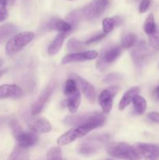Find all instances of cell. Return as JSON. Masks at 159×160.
I'll use <instances>...</instances> for the list:
<instances>
[{"instance_id": "1", "label": "cell", "mask_w": 159, "mask_h": 160, "mask_svg": "<svg viewBox=\"0 0 159 160\" xmlns=\"http://www.w3.org/2000/svg\"><path fill=\"white\" fill-rule=\"evenodd\" d=\"M109 142L107 134H94L80 142L77 148L78 153L83 156H90L99 151Z\"/></svg>"}, {"instance_id": "2", "label": "cell", "mask_w": 159, "mask_h": 160, "mask_svg": "<svg viewBox=\"0 0 159 160\" xmlns=\"http://www.w3.org/2000/svg\"><path fill=\"white\" fill-rule=\"evenodd\" d=\"M106 150L113 157L122 160H141L133 148L124 142H112L108 144Z\"/></svg>"}, {"instance_id": "3", "label": "cell", "mask_w": 159, "mask_h": 160, "mask_svg": "<svg viewBox=\"0 0 159 160\" xmlns=\"http://www.w3.org/2000/svg\"><path fill=\"white\" fill-rule=\"evenodd\" d=\"M104 117L100 112H88L80 115L68 116L64 119L65 124L72 127L83 126L87 124H97L101 127L104 123Z\"/></svg>"}, {"instance_id": "4", "label": "cell", "mask_w": 159, "mask_h": 160, "mask_svg": "<svg viewBox=\"0 0 159 160\" xmlns=\"http://www.w3.org/2000/svg\"><path fill=\"white\" fill-rule=\"evenodd\" d=\"M34 33L21 32L12 36L6 45V52L8 55L12 56L21 51L26 45L30 43L34 39Z\"/></svg>"}, {"instance_id": "5", "label": "cell", "mask_w": 159, "mask_h": 160, "mask_svg": "<svg viewBox=\"0 0 159 160\" xmlns=\"http://www.w3.org/2000/svg\"><path fill=\"white\" fill-rule=\"evenodd\" d=\"M99 128L97 124H87L83 125V126L74 127L73 128L70 129L67 132L64 133L62 135L58 138L57 143L59 145H66L71 142H74L77 138L87 135L90 131Z\"/></svg>"}, {"instance_id": "6", "label": "cell", "mask_w": 159, "mask_h": 160, "mask_svg": "<svg viewBox=\"0 0 159 160\" xmlns=\"http://www.w3.org/2000/svg\"><path fill=\"white\" fill-rule=\"evenodd\" d=\"M108 3L109 0H93L80 9L83 20H91L99 17L105 10Z\"/></svg>"}, {"instance_id": "7", "label": "cell", "mask_w": 159, "mask_h": 160, "mask_svg": "<svg viewBox=\"0 0 159 160\" xmlns=\"http://www.w3.org/2000/svg\"><path fill=\"white\" fill-rule=\"evenodd\" d=\"M122 49L119 46L106 47L101 52L99 59L97 62V67L101 71H104L110 63L115 62L121 54Z\"/></svg>"}, {"instance_id": "8", "label": "cell", "mask_w": 159, "mask_h": 160, "mask_svg": "<svg viewBox=\"0 0 159 160\" xmlns=\"http://www.w3.org/2000/svg\"><path fill=\"white\" fill-rule=\"evenodd\" d=\"M151 51L144 42H140L131 52L132 60L137 68H141L151 56Z\"/></svg>"}, {"instance_id": "9", "label": "cell", "mask_w": 159, "mask_h": 160, "mask_svg": "<svg viewBox=\"0 0 159 160\" xmlns=\"http://www.w3.org/2000/svg\"><path fill=\"white\" fill-rule=\"evenodd\" d=\"M137 152L144 160H159V147L152 144L137 143L133 146Z\"/></svg>"}, {"instance_id": "10", "label": "cell", "mask_w": 159, "mask_h": 160, "mask_svg": "<svg viewBox=\"0 0 159 160\" xmlns=\"http://www.w3.org/2000/svg\"><path fill=\"white\" fill-rule=\"evenodd\" d=\"M117 92H118L117 87L113 86V87L104 89L100 94L98 102H99V104L102 109L103 112H105V113H108L112 109V104H113V98Z\"/></svg>"}, {"instance_id": "11", "label": "cell", "mask_w": 159, "mask_h": 160, "mask_svg": "<svg viewBox=\"0 0 159 160\" xmlns=\"http://www.w3.org/2000/svg\"><path fill=\"white\" fill-rule=\"evenodd\" d=\"M53 91H54V84H50L49 85L47 86L44 89L37 101L34 103V105L31 107V113H32V115L36 116L41 112L42 109H44L45 106L49 100L51 95H52Z\"/></svg>"}, {"instance_id": "12", "label": "cell", "mask_w": 159, "mask_h": 160, "mask_svg": "<svg viewBox=\"0 0 159 160\" xmlns=\"http://www.w3.org/2000/svg\"><path fill=\"white\" fill-rule=\"evenodd\" d=\"M98 56V53L96 51H87L80 52H74L66 55L62 59V64L73 63V62H84L86 60H93Z\"/></svg>"}, {"instance_id": "13", "label": "cell", "mask_w": 159, "mask_h": 160, "mask_svg": "<svg viewBox=\"0 0 159 160\" xmlns=\"http://www.w3.org/2000/svg\"><path fill=\"white\" fill-rule=\"evenodd\" d=\"M14 137L18 143L17 145L26 149L35 145L38 141V136L33 131H23L21 130Z\"/></svg>"}, {"instance_id": "14", "label": "cell", "mask_w": 159, "mask_h": 160, "mask_svg": "<svg viewBox=\"0 0 159 160\" xmlns=\"http://www.w3.org/2000/svg\"><path fill=\"white\" fill-rule=\"evenodd\" d=\"M70 77L72 78V79H73L76 81L77 86H79L83 93L84 94V95L90 101H94L95 98H96V92H95V89L93 87V85L90 84L89 82H87L86 80L83 79L81 77L78 76V75L75 74V73L71 74Z\"/></svg>"}, {"instance_id": "15", "label": "cell", "mask_w": 159, "mask_h": 160, "mask_svg": "<svg viewBox=\"0 0 159 160\" xmlns=\"http://www.w3.org/2000/svg\"><path fill=\"white\" fill-rule=\"evenodd\" d=\"M27 126L33 132L48 133L51 131V126L49 122L44 118H29Z\"/></svg>"}, {"instance_id": "16", "label": "cell", "mask_w": 159, "mask_h": 160, "mask_svg": "<svg viewBox=\"0 0 159 160\" xmlns=\"http://www.w3.org/2000/svg\"><path fill=\"white\" fill-rule=\"evenodd\" d=\"M23 95V90L16 84H3L0 86V100L8 98H17Z\"/></svg>"}, {"instance_id": "17", "label": "cell", "mask_w": 159, "mask_h": 160, "mask_svg": "<svg viewBox=\"0 0 159 160\" xmlns=\"http://www.w3.org/2000/svg\"><path fill=\"white\" fill-rule=\"evenodd\" d=\"M45 29L48 31L56 30L60 33H67L73 29L71 25L65 20L57 18H51L45 24Z\"/></svg>"}, {"instance_id": "18", "label": "cell", "mask_w": 159, "mask_h": 160, "mask_svg": "<svg viewBox=\"0 0 159 160\" xmlns=\"http://www.w3.org/2000/svg\"><path fill=\"white\" fill-rule=\"evenodd\" d=\"M140 92V88L138 87H133L131 88L129 90H128L124 95L123 96L122 99L120 100L119 105H118V109L119 110H123L126 109L128 106L132 102L134 97L137 95Z\"/></svg>"}, {"instance_id": "19", "label": "cell", "mask_w": 159, "mask_h": 160, "mask_svg": "<svg viewBox=\"0 0 159 160\" xmlns=\"http://www.w3.org/2000/svg\"><path fill=\"white\" fill-rule=\"evenodd\" d=\"M65 37H66V33H59L56 36L55 38L53 40V42L48 46V52L50 56H54L60 51Z\"/></svg>"}, {"instance_id": "20", "label": "cell", "mask_w": 159, "mask_h": 160, "mask_svg": "<svg viewBox=\"0 0 159 160\" xmlns=\"http://www.w3.org/2000/svg\"><path fill=\"white\" fill-rule=\"evenodd\" d=\"M17 27L11 23H6V24L0 26V44L13 35L17 32Z\"/></svg>"}, {"instance_id": "21", "label": "cell", "mask_w": 159, "mask_h": 160, "mask_svg": "<svg viewBox=\"0 0 159 160\" xmlns=\"http://www.w3.org/2000/svg\"><path fill=\"white\" fill-rule=\"evenodd\" d=\"M134 112L137 115H143L147 109V102L144 98L137 95L132 99Z\"/></svg>"}, {"instance_id": "22", "label": "cell", "mask_w": 159, "mask_h": 160, "mask_svg": "<svg viewBox=\"0 0 159 160\" xmlns=\"http://www.w3.org/2000/svg\"><path fill=\"white\" fill-rule=\"evenodd\" d=\"M8 160H29L27 149L17 145L9 155Z\"/></svg>"}, {"instance_id": "23", "label": "cell", "mask_w": 159, "mask_h": 160, "mask_svg": "<svg viewBox=\"0 0 159 160\" xmlns=\"http://www.w3.org/2000/svg\"><path fill=\"white\" fill-rule=\"evenodd\" d=\"M80 104V93L78 91L76 93L69 95L68 99L66 100V106L68 109L71 112H76Z\"/></svg>"}, {"instance_id": "24", "label": "cell", "mask_w": 159, "mask_h": 160, "mask_svg": "<svg viewBox=\"0 0 159 160\" xmlns=\"http://www.w3.org/2000/svg\"><path fill=\"white\" fill-rule=\"evenodd\" d=\"M143 30H144L145 33L148 35H151L157 31L155 20H154V17L153 14H150L147 18V20H145L144 25H143Z\"/></svg>"}, {"instance_id": "25", "label": "cell", "mask_w": 159, "mask_h": 160, "mask_svg": "<svg viewBox=\"0 0 159 160\" xmlns=\"http://www.w3.org/2000/svg\"><path fill=\"white\" fill-rule=\"evenodd\" d=\"M66 20H68V23L71 25L72 28L77 26L80 21L83 20L80 9H76V10H74L69 13L66 17Z\"/></svg>"}, {"instance_id": "26", "label": "cell", "mask_w": 159, "mask_h": 160, "mask_svg": "<svg viewBox=\"0 0 159 160\" xmlns=\"http://www.w3.org/2000/svg\"><path fill=\"white\" fill-rule=\"evenodd\" d=\"M118 18H110V17H107L103 20L102 28L104 34H108L114 29L115 25L118 23Z\"/></svg>"}, {"instance_id": "27", "label": "cell", "mask_w": 159, "mask_h": 160, "mask_svg": "<svg viewBox=\"0 0 159 160\" xmlns=\"http://www.w3.org/2000/svg\"><path fill=\"white\" fill-rule=\"evenodd\" d=\"M85 46V44L80 42L76 38H70L67 42V49L73 53L83 49Z\"/></svg>"}, {"instance_id": "28", "label": "cell", "mask_w": 159, "mask_h": 160, "mask_svg": "<svg viewBox=\"0 0 159 160\" xmlns=\"http://www.w3.org/2000/svg\"><path fill=\"white\" fill-rule=\"evenodd\" d=\"M78 92V86L76 81L73 79L67 80L64 88V93L65 95L69 96Z\"/></svg>"}, {"instance_id": "29", "label": "cell", "mask_w": 159, "mask_h": 160, "mask_svg": "<svg viewBox=\"0 0 159 160\" xmlns=\"http://www.w3.org/2000/svg\"><path fill=\"white\" fill-rule=\"evenodd\" d=\"M137 42V37L134 34L129 33L126 34L122 39V46L124 48H129L133 46Z\"/></svg>"}, {"instance_id": "30", "label": "cell", "mask_w": 159, "mask_h": 160, "mask_svg": "<svg viewBox=\"0 0 159 160\" xmlns=\"http://www.w3.org/2000/svg\"><path fill=\"white\" fill-rule=\"evenodd\" d=\"M47 160H62V150L59 147H52L47 152Z\"/></svg>"}, {"instance_id": "31", "label": "cell", "mask_w": 159, "mask_h": 160, "mask_svg": "<svg viewBox=\"0 0 159 160\" xmlns=\"http://www.w3.org/2000/svg\"><path fill=\"white\" fill-rule=\"evenodd\" d=\"M149 44L152 48L159 50V31L157 29L154 34L149 35Z\"/></svg>"}, {"instance_id": "32", "label": "cell", "mask_w": 159, "mask_h": 160, "mask_svg": "<svg viewBox=\"0 0 159 160\" xmlns=\"http://www.w3.org/2000/svg\"><path fill=\"white\" fill-rule=\"evenodd\" d=\"M8 4L6 2H0V22H2L7 19L9 13L7 10Z\"/></svg>"}, {"instance_id": "33", "label": "cell", "mask_w": 159, "mask_h": 160, "mask_svg": "<svg viewBox=\"0 0 159 160\" xmlns=\"http://www.w3.org/2000/svg\"><path fill=\"white\" fill-rule=\"evenodd\" d=\"M123 77L118 73H111L106 76L104 79V83L105 84H110V83L115 82V81H118L122 79Z\"/></svg>"}, {"instance_id": "34", "label": "cell", "mask_w": 159, "mask_h": 160, "mask_svg": "<svg viewBox=\"0 0 159 160\" xmlns=\"http://www.w3.org/2000/svg\"><path fill=\"white\" fill-rule=\"evenodd\" d=\"M104 37H105V34H104V33H101V34H98L94 36H92V37H90V38L87 39V40L86 41L85 45H90V44L95 43V42H98V41L104 38Z\"/></svg>"}, {"instance_id": "35", "label": "cell", "mask_w": 159, "mask_h": 160, "mask_svg": "<svg viewBox=\"0 0 159 160\" xmlns=\"http://www.w3.org/2000/svg\"><path fill=\"white\" fill-rule=\"evenodd\" d=\"M151 5V0H142L139 6V11L140 13H143L146 12Z\"/></svg>"}, {"instance_id": "36", "label": "cell", "mask_w": 159, "mask_h": 160, "mask_svg": "<svg viewBox=\"0 0 159 160\" xmlns=\"http://www.w3.org/2000/svg\"><path fill=\"white\" fill-rule=\"evenodd\" d=\"M147 118L154 123H159V113L157 112H151L147 114Z\"/></svg>"}, {"instance_id": "37", "label": "cell", "mask_w": 159, "mask_h": 160, "mask_svg": "<svg viewBox=\"0 0 159 160\" xmlns=\"http://www.w3.org/2000/svg\"><path fill=\"white\" fill-rule=\"evenodd\" d=\"M153 96L155 98V100L159 101V86H157L153 92Z\"/></svg>"}, {"instance_id": "38", "label": "cell", "mask_w": 159, "mask_h": 160, "mask_svg": "<svg viewBox=\"0 0 159 160\" xmlns=\"http://www.w3.org/2000/svg\"><path fill=\"white\" fill-rule=\"evenodd\" d=\"M15 0H0V2H6L8 5H12Z\"/></svg>"}, {"instance_id": "39", "label": "cell", "mask_w": 159, "mask_h": 160, "mask_svg": "<svg viewBox=\"0 0 159 160\" xmlns=\"http://www.w3.org/2000/svg\"><path fill=\"white\" fill-rule=\"evenodd\" d=\"M4 122H5L4 118H0V126H2V125L3 124V123H4Z\"/></svg>"}, {"instance_id": "40", "label": "cell", "mask_w": 159, "mask_h": 160, "mask_svg": "<svg viewBox=\"0 0 159 160\" xmlns=\"http://www.w3.org/2000/svg\"><path fill=\"white\" fill-rule=\"evenodd\" d=\"M3 64V60L2 59H0V67H2Z\"/></svg>"}, {"instance_id": "41", "label": "cell", "mask_w": 159, "mask_h": 160, "mask_svg": "<svg viewBox=\"0 0 159 160\" xmlns=\"http://www.w3.org/2000/svg\"><path fill=\"white\" fill-rule=\"evenodd\" d=\"M2 71H0V77H1V75H2Z\"/></svg>"}, {"instance_id": "42", "label": "cell", "mask_w": 159, "mask_h": 160, "mask_svg": "<svg viewBox=\"0 0 159 160\" xmlns=\"http://www.w3.org/2000/svg\"><path fill=\"white\" fill-rule=\"evenodd\" d=\"M70 1H72V0H70Z\"/></svg>"}, {"instance_id": "43", "label": "cell", "mask_w": 159, "mask_h": 160, "mask_svg": "<svg viewBox=\"0 0 159 160\" xmlns=\"http://www.w3.org/2000/svg\"><path fill=\"white\" fill-rule=\"evenodd\" d=\"M158 67H159V64H158Z\"/></svg>"}]
</instances>
